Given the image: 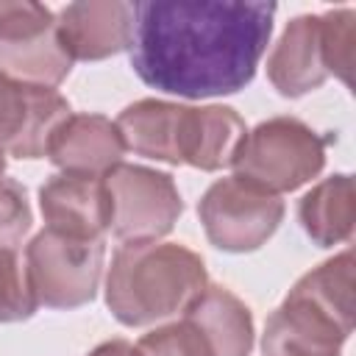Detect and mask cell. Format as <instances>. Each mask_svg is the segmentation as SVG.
<instances>
[{"mask_svg":"<svg viewBox=\"0 0 356 356\" xmlns=\"http://www.w3.org/2000/svg\"><path fill=\"white\" fill-rule=\"evenodd\" d=\"M275 11V3L261 0L134 3L131 67L142 83L164 95H236L256 75Z\"/></svg>","mask_w":356,"mask_h":356,"instance_id":"obj_1","label":"cell"},{"mask_svg":"<svg viewBox=\"0 0 356 356\" xmlns=\"http://www.w3.org/2000/svg\"><path fill=\"white\" fill-rule=\"evenodd\" d=\"M206 286V264L186 245L122 242L106 273V306L117 323L145 328L181 317Z\"/></svg>","mask_w":356,"mask_h":356,"instance_id":"obj_2","label":"cell"},{"mask_svg":"<svg viewBox=\"0 0 356 356\" xmlns=\"http://www.w3.org/2000/svg\"><path fill=\"white\" fill-rule=\"evenodd\" d=\"M353 250L303 273L273 309L261 334L264 356H342L353 334Z\"/></svg>","mask_w":356,"mask_h":356,"instance_id":"obj_3","label":"cell"},{"mask_svg":"<svg viewBox=\"0 0 356 356\" xmlns=\"http://www.w3.org/2000/svg\"><path fill=\"white\" fill-rule=\"evenodd\" d=\"M331 142V134H320L298 117H270L245 134L231 170L236 178L273 195L295 192L323 172Z\"/></svg>","mask_w":356,"mask_h":356,"instance_id":"obj_4","label":"cell"},{"mask_svg":"<svg viewBox=\"0 0 356 356\" xmlns=\"http://www.w3.org/2000/svg\"><path fill=\"white\" fill-rule=\"evenodd\" d=\"M103 239H72L42 228L25 245V273L39 306L78 309L95 300L103 278Z\"/></svg>","mask_w":356,"mask_h":356,"instance_id":"obj_5","label":"cell"},{"mask_svg":"<svg viewBox=\"0 0 356 356\" xmlns=\"http://www.w3.org/2000/svg\"><path fill=\"white\" fill-rule=\"evenodd\" d=\"M56 14L33 0L0 3V75L17 83L56 89L72 70Z\"/></svg>","mask_w":356,"mask_h":356,"instance_id":"obj_6","label":"cell"},{"mask_svg":"<svg viewBox=\"0 0 356 356\" xmlns=\"http://www.w3.org/2000/svg\"><path fill=\"white\" fill-rule=\"evenodd\" d=\"M103 184L111 200L108 231L120 242H159L184 214V200L170 172L120 161L103 175Z\"/></svg>","mask_w":356,"mask_h":356,"instance_id":"obj_7","label":"cell"},{"mask_svg":"<svg viewBox=\"0 0 356 356\" xmlns=\"http://www.w3.org/2000/svg\"><path fill=\"white\" fill-rule=\"evenodd\" d=\"M284 200L236 175L217 178L197 203L209 242L225 253L259 250L284 220Z\"/></svg>","mask_w":356,"mask_h":356,"instance_id":"obj_8","label":"cell"},{"mask_svg":"<svg viewBox=\"0 0 356 356\" xmlns=\"http://www.w3.org/2000/svg\"><path fill=\"white\" fill-rule=\"evenodd\" d=\"M72 114L56 89L17 83L0 75V145L14 159H44L56 128Z\"/></svg>","mask_w":356,"mask_h":356,"instance_id":"obj_9","label":"cell"},{"mask_svg":"<svg viewBox=\"0 0 356 356\" xmlns=\"http://www.w3.org/2000/svg\"><path fill=\"white\" fill-rule=\"evenodd\" d=\"M56 31L72 61H103L131 47L134 3L128 0H78L56 17Z\"/></svg>","mask_w":356,"mask_h":356,"instance_id":"obj_10","label":"cell"},{"mask_svg":"<svg viewBox=\"0 0 356 356\" xmlns=\"http://www.w3.org/2000/svg\"><path fill=\"white\" fill-rule=\"evenodd\" d=\"M39 211L50 231L86 242L103 239L111 225V200L103 175H50L39 186Z\"/></svg>","mask_w":356,"mask_h":356,"instance_id":"obj_11","label":"cell"},{"mask_svg":"<svg viewBox=\"0 0 356 356\" xmlns=\"http://www.w3.org/2000/svg\"><path fill=\"white\" fill-rule=\"evenodd\" d=\"M328 78L320 14L292 17L267 56V81L281 97H303Z\"/></svg>","mask_w":356,"mask_h":356,"instance_id":"obj_12","label":"cell"},{"mask_svg":"<svg viewBox=\"0 0 356 356\" xmlns=\"http://www.w3.org/2000/svg\"><path fill=\"white\" fill-rule=\"evenodd\" d=\"M203 356H250L253 314L231 289L209 284L181 314Z\"/></svg>","mask_w":356,"mask_h":356,"instance_id":"obj_13","label":"cell"},{"mask_svg":"<svg viewBox=\"0 0 356 356\" xmlns=\"http://www.w3.org/2000/svg\"><path fill=\"white\" fill-rule=\"evenodd\" d=\"M248 125L231 106H181L175 156L203 172L231 167Z\"/></svg>","mask_w":356,"mask_h":356,"instance_id":"obj_14","label":"cell"},{"mask_svg":"<svg viewBox=\"0 0 356 356\" xmlns=\"http://www.w3.org/2000/svg\"><path fill=\"white\" fill-rule=\"evenodd\" d=\"M125 156L117 122L103 114H70L47 145V159L61 172L106 175Z\"/></svg>","mask_w":356,"mask_h":356,"instance_id":"obj_15","label":"cell"},{"mask_svg":"<svg viewBox=\"0 0 356 356\" xmlns=\"http://www.w3.org/2000/svg\"><path fill=\"white\" fill-rule=\"evenodd\" d=\"M298 220L306 236L320 248L350 242L356 225V192L348 172H337L314 184L298 203Z\"/></svg>","mask_w":356,"mask_h":356,"instance_id":"obj_16","label":"cell"},{"mask_svg":"<svg viewBox=\"0 0 356 356\" xmlns=\"http://www.w3.org/2000/svg\"><path fill=\"white\" fill-rule=\"evenodd\" d=\"M181 106L184 103H170V100H156V97H142L125 106L114 120L125 142V150L178 167L175 136H178Z\"/></svg>","mask_w":356,"mask_h":356,"instance_id":"obj_17","label":"cell"},{"mask_svg":"<svg viewBox=\"0 0 356 356\" xmlns=\"http://www.w3.org/2000/svg\"><path fill=\"white\" fill-rule=\"evenodd\" d=\"M323 50L328 75L339 78L345 86H353V58H356V11L331 8L320 14Z\"/></svg>","mask_w":356,"mask_h":356,"instance_id":"obj_18","label":"cell"},{"mask_svg":"<svg viewBox=\"0 0 356 356\" xmlns=\"http://www.w3.org/2000/svg\"><path fill=\"white\" fill-rule=\"evenodd\" d=\"M36 306L17 248H0V323H22L33 317Z\"/></svg>","mask_w":356,"mask_h":356,"instance_id":"obj_19","label":"cell"},{"mask_svg":"<svg viewBox=\"0 0 356 356\" xmlns=\"http://www.w3.org/2000/svg\"><path fill=\"white\" fill-rule=\"evenodd\" d=\"M33 211L19 181L0 175V248H17L31 231Z\"/></svg>","mask_w":356,"mask_h":356,"instance_id":"obj_20","label":"cell"},{"mask_svg":"<svg viewBox=\"0 0 356 356\" xmlns=\"http://www.w3.org/2000/svg\"><path fill=\"white\" fill-rule=\"evenodd\" d=\"M86 356H142V353L128 339H108V342H100L97 348H92Z\"/></svg>","mask_w":356,"mask_h":356,"instance_id":"obj_21","label":"cell"},{"mask_svg":"<svg viewBox=\"0 0 356 356\" xmlns=\"http://www.w3.org/2000/svg\"><path fill=\"white\" fill-rule=\"evenodd\" d=\"M6 172V150H3V145H0V175Z\"/></svg>","mask_w":356,"mask_h":356,"instance_id":"obj_22","label":"cell"}]
</instances>
